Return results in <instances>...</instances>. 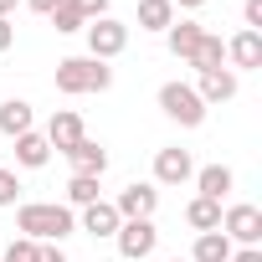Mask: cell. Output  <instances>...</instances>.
Masks as SVG:
<instances>
[{
  "label": "cell",
  "instance_id": "9",
  "mask_svg": "<svg viewBox=\"0 0 262 262\" xmlns=\"http://www.w3.org/2000/svg\"><path fill=\"white\" fill-rule=\"evenodd\" d=\"M226 62H231V72H257L262 67V31H236L231 41H226Z\"/></svg>",
  "mask_w": 262,
  "mask_h": 262
},
{
  "label": "cell",
  "instance_id": "22",
  "mask_svg": "<svg viewBox=\"0 0 262 262\" xmlns=\"http://www.w3.org/2000/svg\"><path fill=\"white\" fill-rule=\"evenodd\" d=\"M93 201H103V185H98V175H72L67 180V206H93Z\"/></svg>",
  "mask_w": 262,
  "mask_h": 262
},
{
  "label": "cell",
  "instance_id": "8",
  "mask_svg": "<svg viewBox=\"0 0 262 262\" xmlns=\"http://www.w3.org/2000/svg\"><path fill=\"white\" fill-rule=\"evenodd\" d=\"M185 180H195L190 149H180V144L160 149V155H155V185H185Z\"/></svg>",
  "mask_w": 262,
  "mask_h": 262
},
{
  "label": "cell",
  "instance_id": "33",
  "mask_svg": "<svg viewBox=\"0 0 262 262\" xmlns=\"http://www.w3.org/2000/svg\"><path fill=\"white\" fill-rule=\"evenodd\" d=\"M11 11H16V0H0V21H11Z\"/></svg>",
  "mask_w": 262,
  "mask_h": 262
},
{
  "label": "cell",
  "instance_id": "13",
  "mask_svg": "<svg viewBox=\"0 0 262 262\" xmlns=\"http://www.w3.org/2000/svg\"><path fill=\"white\" fill-rule=\"evenodd\" d=\"M31 123H36V113H31L26 98H6V103H0V134H6V139L31 134Z\"/></svg>",
  "mask_w": 262,
  "mask_h": 262
},
{
  "label": "cell",
  "instance_id": "3",
  "mask_svg": "<svg viewBox=\"0 0 262 262\" xmlns=\"http://www.w3.org/2000/svg\"><path fill=\"white\" fill-rule=\"evenodd\" d=\"M160 108H165V118L180 123V128H201V123H206V103H201V93H195L190 82H165V88H160Z\"/></svg>",
  "mask_w": 262,
  "mask_h": 262
},
{
  "label": "cell",
  "instance_id": "24",
  "mask_svg": "<svg viewBox=\"0 0 262 262\" xmlns=\"http://www.w3.org/2000/svg\"><path fill=\"white\" fill-rule=\"evenodd\" d=\"M16 201H21V180H16V170H0V211L16 206Z\"/></svg>",
  "mask_w": 262,
  "mask_h": 262
},
{
  "label": "cell",
  "instance_id": "1",
  "mask_svg": "<svg viewBox=\"0 0 262 262\" xmlns=\"http://www.w3.org/2000/svg\"><path fill=\"white\" fill-rule=\"evenodd\" d=\"M16 231L31 236V242H57L62 247L77 231V216H72V206H57V201H26L16 211Z\"/></svg>",
  "mask_w": 262,
  "mask_h": 262
},
{
  "label": "cell",
  "instance_id": "2",
  "mask_svg": "<svg viewBox=\"0 0 262 262\" xmlns=\"http://www.w3.org/2000/svg\"><path fill=\"white\" fill-rule=\"evenodd\" d=\"M113 88V67L98 57H62L57 62V93L77 98V93H108Z\"/></svg>",
  "mask_w": 262,
  "mask_h": 262
},
{
  "label": "cell",
  "instance_id": "20",
  "mask_svg": "<svg viewBox=\"0 0 262 262\" xmlns=\"http://www.w3.org/2000/svg\"><path fill=\"white\" fill-rule=\"evenodd\" d=\"M170 26H175L170 0H139V31H170Z\"/></svg>",
  "mask_w": 262,
  "mask_h": 262
},
{
  "label": "cell",
  "instance_id": "17",
  "mask_svg": "<svg viewBox=\"0 0 262 262\" xmlns=\"http://www.w3.org/2000/svg\"><path fill=\"white\" fill-rule=\"evenodd\" d=\"M231 185H236V175H231L226 165H206V170H195V190H201L206 201H221Z\"/></svg>",
  "mask_w": 262,
  "mask_h": 262
},
{
  "label": "cell",
  "instance_id": "25",
  "mask_svg": "<svg viewBox=\"0 0 262 262\" xmlns=\"http://www.w3.org/2000/svg\"><path fill=\"white\" fill-rule=\"evenodd\" d=\"M6 262H36V242H31V236H16V242L6 247Z\"/></svg>",
  "mask_w": 262,
  "mask_h": 262
},
{
  "label": "cell",
  "instance_id": "21",
  "mask_svg": "<svg viewBox=\"0 0 262 262\" xmlns=\"http://www.w3.org/2000/svg\"><path fill=\"white\" fill-rule=\"evenodd\" d=\"M185 221H190L195 231H221V201H206V195H195V201L185 206Z\"/></svg>",
  "mask_w": 262,
  "mask_h": 262
},
{
  "label": "cell",
  "instance_id": "11",
  "mask_svg": "<svg viewBox=\"0 0 262 262\" xmlns=\"http://www.w3.org/2000/svg\"><path fill=\"white\" fill-rule=\"evenodd\" d=\"M77 139H88V128H82V118L72 113V108H57L52 113V123H47V144L57 149V155H67Z\"/></svg>",
  "mask_w": 262,
  "mask_h": 262
},
{
  "label": "cell",
  "instance_id": "30",
  "mask_svg": "<svg viewBox=\"0 0 262 262\" xmlns=\"http://www.w3.org/2000/svg\"><path fill=\"white\" fill-rule=\"evenodd\" d=\"M231 262H262V247H242V252H231Z\"/></svg>",
  "mask_w": 262,
  "mask_h": 262
},
{
  "label": "cell",
  "instance_id": "4",
  "mask_svg": "<svg viewBox=\"0 0 262 262\" xmlns=\"http://www.w3.org/2000/svg\"><path fill=\"white\" fill-rule=\"evenodd\" d=\"M113 247H118V257H128V262H144V257H155L160 231H155V221H118Z\"/></svg>",
  "mask_w": 262,
  "mask_h": 262
},
{
  "label": "cell",
  "instance_id": "12",
  "mask_svg": "<svg viewBox=\"0 0 262 262\" xmlns=\"http://www.w3.org/2000/svg\"><path fill=\"white\" fill-rule=\"evenodd\" d=\"M88 236H98V242H113V231H118V211H113V201H93V206H82V221H77Z\"/></svg>",
  "mask_w": 262,
  "mask_h": 262
},
{
  "label": "cell",
  "instance_id": "7",
  "mask_svg": "<svg viewBox=\"0 0 262 262\" xmlns=\"http://www.w3.org/2000/svg\"><path fill=\"white\" fill-rule=\"evenodd\" d=\"M221 231H226V242H236V247H257V242H262V211H257V206H226V211H221Z\"/></svg>",
  "mask_w": 262,
  "mask_h": 262
},
{
  "label": "cell",
  "instance_id": "26",
  "mask_svg": "<svg viewBox=\"0 0 262 262\" xmlns=\"http://www.w3.org/2000/svg\"><path fill=\"white\" fill-rule=\"evenodd\" d=\"M67 6H72L82 21H103V16H108V0H67Z\"/></svg>",
  "mask_w": 262,
  "mask_h": 262
},
{
  "label": "cell",
  "instance_id": "34",
  "mask_svg": "<svg viewBox=\"0 0 262 262\" xmlns=\"http://www.w3.org/2000/svg\"><path fill=\"white\" fill-rule=\"evenodd\" d=\"M170 262H185V257H170Z\"/></svg>",
  "mask_w": 262,
  "mask_h": 262
},
{
  "label": "cell",
  "instance_id": "14",
  "mask_svg": "<svg viewBox=\"0 0 262 262\" xmlns=\"http://www.w3.org/2000/svg\"><path fill=\"white\" fill-rule=\"evenodd\" d=\"M67 160H72V175H98V180H103V170H108V149L93 144V139H77V144L67 149Z\"/></svg>",
  "mask_w": 262,
  "mask_h": 262
},
{
  "label": "cell",
  "instance_id": "18",
  "mask_svg": "<svg viewBox=\"0 0 262 262\" xmlns=\"http://www.w3.org/2000/svg\"><path fill=\"white\" fill-rule=\"evenodd\" d=\"M190 262H231V242L226 231H201L190 247Z\"/></svg>",
  "mask_w": 262,
  "mask_h": 262
},
{
  "label": "cell",
  "instance_id": "5",
  "mask_svg": "<svg viewBox=\"0 0 262 262\" xmlns=\"http://www.w3.org/2000/svg\"><path fill=\"white\" fill-rule=\"evenodd\" d=\"M82 31H88V57H98V62H113V57L128 47V26H123V21H113V16L88 21Z\"/></svg>",
  "mask_w": 262,
  "mask_h": 262
},
{
  "label": "cell",
  "instance_id": "32",
  "mask_svg": "<svg viewBox=\"0 0 262 262\" xmlns=\"http://www.w3.org/2000/svg\"><path fill=\"white\" fill-rule=\"evenodd\" d=\"M170 6H175V11H201L206 0H170Z\"/></svg>",
  "mask_w": 262,
  "mask_h": 262
},
{
  "label": "cell",
  "instance_id": "23",
  "mask_svg": "<svg viewBox=\"0 0 262 262\" xmlns=\"http://www.w3.org/2000/svg\"><path fill=\"white\" fill-rule=\"evenodd\" d=\"M52 26H57V31H62V36H72V31H82V26H88V21H82V16H77V11H72V6H67V0H62V6H57V11H52Z\"/></svg>",
  "mask_w": 262,
  "mask_h": 262
},
{
  "label": "cell",
  "instance_id": "28",
  "mask_svg": "<svg viewBox=\"0 0 262 262\" xmlns=\"http://www.w3.org/2000/svg\"><path fill=\"white\" fill-rule=\"evenodd\" d=\"M242 16H247V31H262V0H247Z\"/></svg>",
  "mask_w": 262,
  "mask_h": 262
},
{
  "label": "cell",
  "instance_id": "27",
  "mask_svg": "<svg viewBox=\"0 0 262 262\" xmlns=\"http://www.w3.org/2000/svg\"><path fill=\"white\" fill-rule=\"evenodd\" d=\"M36 262H67V252L57 242H36Z\"/></svg>",
  "mask_w": 262,
  "mask_h": 262
},
{
  "label": "cell",
  "instance_id": "10",
  "mask_svg": "<svg viewBox=\"0 0 262 262\" xmlns=\"http://www.w3.org/2000/svg\"><path fill=\"white\" fill-rule=\"evenodd\" d=\"M236 72L231 67H216V72H195V93H201V103L206 108H216V103H231L236 98Z\"/></svg>",
  "mask_w": 262,
  "mask_h": 262
},
{
  "label": "cell",
  "instance_id": "15",
  "mask_svg": "<svg viewBox=\"0 0 262 262\" xmlns=\"http://www.w3.org/2000/svg\"><path fill=\"white\" fill-rule=\"evenodd\" d=\"M201 36H206V26H195V21H175V26L165 31V41H170V52H175L180 62H190V57H195Z\"/></svg>",
  "mask_w": 262,
  "mask_h": 262
},
{
  "label": "cell",
  "instance_id": "31",
  "mask_svg": "<svg viewBox=\"0 0 262 262\" xmlns=\"http://www.w3.org/2000/svg\"><path fill=\"white\" fill-rule=\"evenodd\" d=\"M26 6H31V11H36V16H52V11H57V6H62V0H26Z\"/></svg>",
  "mask_w": 262,
  "mask_h": 262
},
{
  "label": "cell",
  "instance_id": "19",
  "mask_svg": "<svg viewBox=\"0 0 262 262\" xmlns=\"http://www.w3.org/2000/svg\"><path fill=\"white\" fill-rule=\"evenodd\" d=\"M185 67H195V72H216V67H226V41L206 31V36H201V47H195V57H190Z\"/></svg>",
  "mask_w": 262,
  "mask_h": 262
},
{
  "label": "cell",
  "instance_id": "6",
  "mask_svg": "<svg viewBox=\"0 0 262 262\" xmlns=\"http://www.w3.org/2000/svg\"><path fill=\"white\" fill-rule=\"evenodd\" d=\"M113 211H118V221H155V211H160V190H155L149 180H134V185L118 190Z\"/></svg>",
  "mask_w": 262,
  "mask_h": 262
},
{
  "label": "cell",
  "instance_id": "29",
  "mask_svg": "<svg viewBox=\"0 0 262 262\" xmlns=\"http://www.w3.org/2000/svg\"><path fill=\"white\" fill-rule=\"evenodd\" d=\"M11 47H16V26H11V21H0V52H11Z\"/></svg>",
  "mask_w": 262,
  "mask_h": 262
},
{
  "label": "cell",
  "instance_id": "16",
  "mask_svg": "<svg viewBox=\"0 0 262 262\" xmlns=\"http://www.w3.org/2000/svg\"><path fill=\"white\" fill-rule=\"evenodd\" d=\"M52 160V144H47V134H36V128H31V134H21L16 139V165H26V170H41Z\"/></svg>",
  "mask_w": 262,
  "mask_h": 262
}]
</instances>
